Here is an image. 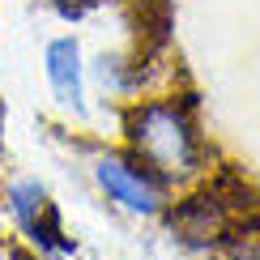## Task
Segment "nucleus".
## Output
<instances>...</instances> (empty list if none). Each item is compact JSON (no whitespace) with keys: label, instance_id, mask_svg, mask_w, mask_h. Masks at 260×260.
Wrapping results in <instances>:
<instances>
[{"label":"nucleus","instance_id":"nucleus-1","mask_svg":"<svg viewBox=\"0 0 260 260\" xmlns=\"http://www.w3.org/2000/svg\"><path fill=\"white\" fill-rule=\"evenodd\" d=\"M128 149L162 179H188L201 171L205 145L192 120V99H149L124 111Z\"/></svg>","mask_w":260,"mask_h":260},{"label":"nucleus","instance_id":"nucleus-2","mask_svg":"<svg viewBox=\"0 0 260 260\" xmlns=\"http://www.w3.org/2000/svg\"><path fill=\"white\" fill-rule=\"evenodd\" d=\"M94 183L107 201H115L128 213L154 218L167 209V179L149 162H141L133 149H103L94 154Z\"/></svg>","mask_w":260,"mask_h":260},{"label":"nucleus","instance_id":"nucleus-3","mask_svg":"<svg viewBox=\"0 0 260 260\" xmlns=\"http://www.w3.org/2000/svg\"><path fill=\"white\" fill-rule=\"evenodd\" d=\"M43 73H47L51 99L60 111H69L73 120H85V60L81 43L73 35H60L43 47Z\"/></svg>","mask_w":260,"mask_h":260},{"label":"nucleus","instance_id":"nucleus-4","mask_svg":"<svg viewBox=\"0 0 260 260\" xmlns=\"http://www.w3.org/2000/svg\"><path fill=\"white\" fill-rule=\"evenodd\" d=\"M171 222H175V231L188 243H213L222 235V226H226V205H222L218 192H201V197L179 201L175 213H171Z\"/></svg>","mask_w":260,"mask_h":260},{"label":"nucleus","instance_id":"nucleus-5","mask_svg":"<svg viewBox=\"0 0 260 260\" xmlns=\"http://www.w3.org/2000/svg\"><path fill=\"white\" fill-rule=\"evenodd\" d=\"M175 30V13H171V0H133V39H137V60L141 56H158L171 43Z\"/></svg>","mask_w":260,"mask_h":260},{"label":"nucleus","instance_id":"nucleus-6","mask_svg":"<svg viewBox=\"0 0 260 260\" xmlns=\"http://www.w3.org/2000/svg\"><path fill=\"white\" fill-rule=\"evenodd\" d=\"M47 205H51L47 188H43L39 179H9L5 183V209H9V218L17 222V231H26Z\"/></svg>","mask_w":260,"mask_h":260},{"label":"nucleus","instance_id":"nucleus-7","mask_svg":"<svg viewBox=\"0 0 260 260\" xmlns=\"http://www.w3.org/2000/svg\"><path fill=\"white\" fill-rule=\"evenodd\" d=\"M94 77L111 94H133L137 81H141V64H124L120 56H99L94 60Z\"/></svg>","mask_w":260,"mask_h":260},{"label":"nucleus","instance_id":"nucleus-8","mask_svg":"<svg viewBox=\"0 0 260 260\" xmlns=\"http://www.w3.org/2000/svg\"><path fill=\"white\" fill-rule=\"evenodd\" d=\"M51 5H56L64 17H77L81 9H90V5H94V0H51Z\"/></svg>","mask_w":260,"mask_h":260},{"label":"nucleus","instance_id":"nucleus-9","mask_svg":"<svg viewBox=\"0 0 260 260\" xmlns=\"http://www.w3.org/2000/svg\"><path fill=\"white\" fill-rule=\"evenodd\" d=\"M0 260H5V252H0Z\"/></svg>","mask_w":260,"mask_h":260}]
</instances>
